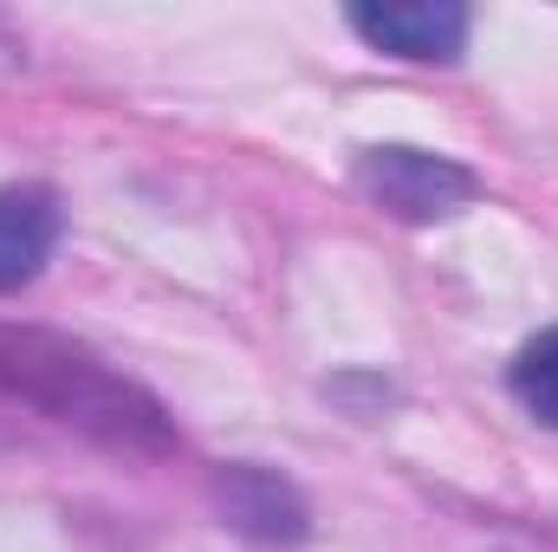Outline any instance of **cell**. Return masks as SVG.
I'll list each match as a JSON object with an SVG mask.
<instances>
[{
	"label": "cell",
	"instance_id": "obj_1",
	"mask_svg": "<svg viewBox=\"0 0 558 552\" xmlns=\"http://www.w3.org/2000/svg\"><path fill=\"white\" fill-rule=\"evenodd\" d=\"M0 391L46 410L52 422L118 448V455H169L175 429L162 404L105 364L92 345L46 332V325H0Z\"/></svg>",
	"mask_w": 558,
	"mask_h": 552
},
{
	"label": "cell",
	"instance_id": "obj_2",
	"mask_svg": "<svg viewBox=\"0 0 558 552\" xmlns=\"http://www.w3.org/2000/svg\"><path fill=\"white\" fill-rule=\"evenodd\" d=\"M357 189L397 221H448L481 195L474 169H461L454 156L416 149V143H371L357 156Z\"/></svg>",
	"mask_w": 558,
	"mask_h": 552
},
{
	"label": "cell",
	"instance_id": "obj_3",
	"mask_svg": "<svg viewBox=\"0 0 558 552\" xmlns=\"http://www.w3.org/2000/svg\"><path fill=\"white\" fill-rule=\"evenodd\" d=\"M351 33L390 59H416V65H454L468 46V7L454 0H384V7H351L344 13Z\"/></svg>",
	"mask_w": 558,
	"mask_h": 552
},
{
	"label": "cell",
	"instance_id": "obj_4",
	"mask_svg": "<svg viewBox=\"0 0 558 552\" xmlns=\"http://www.w3.org/2000/svg\"><path fill=\"white\" fill-rule=\"evenodd\" d=\"M221 520L260 547H299L305 540V501L292 494V481H279L267 468H228L215 481Z\"/></svg>",
	"mask_w": 558,
	"mask_h": 552
},
{
	"label": "cell",
	"instance_id": "obj_5",
	"mask_svg": "<svg viewBox=\"0 0 558 552\" xmlns=\"http://www.w3.org/2000/svg\"><path fill=\"white\" fill-rule=\"evenodd\" d=\"M59 248L52 189H0V292L26 286Z\"/></svg>",
	"mask_w": 558,
	"mask_h": 552
},
{
	"label": "cell",
	"instance_id": "obj_6",
	"mask_svg": "<svg viewBox=\"0 0 558 552\" xmlns=\"http://www.w3.org/2000/svg\"><path fill=\"white\" fill-rule=\"evenodd\" d=\"M507 384H513L520 410L539 416L546 429H558V332H539V338H526V345H520V358H513Z\"/></svg>",
	"mask_w": 558,
	"mask_h": 552
}]
</instances>
